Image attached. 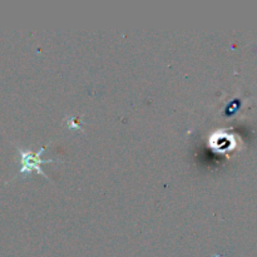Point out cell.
Masks as SVG:
<instances>
[{
    "mask_svg": "<svg viewBox=\"0 0 257 257\" xmlns=\"http://www.w3.org/2000/svg\"><path fill=\"white\" fill-rule=\"evenodd\" d=\"M20 155V173H29L32 171H36L38 173L43 174L48 178L47 174L43 172L42 164L48 163V162H53V160H43L40 156L44 152V147H42L38 152H32L31 150H23V148H18Z\"/></svg>",
    "mask_w": 257,
    "mask_h": 257,
    "instance_id": "6da1fadb",
    "label": "cell"
},
{
    "mask_svg": "<svg viewBox=\"0 0 257 257\" xmlns=\"http://www.w3.org/2000/svg\"><path fill=\"white\" fill-rule=\"evenodd\" d=\"M213 257H220V256H219V255H215V256H213Z\"/></svg>",
    "mask_w": 257,
    "mask_h": 257,
    "instance_id": "7a4b0ae2",
    "label": "cell"
}]
</instances>
